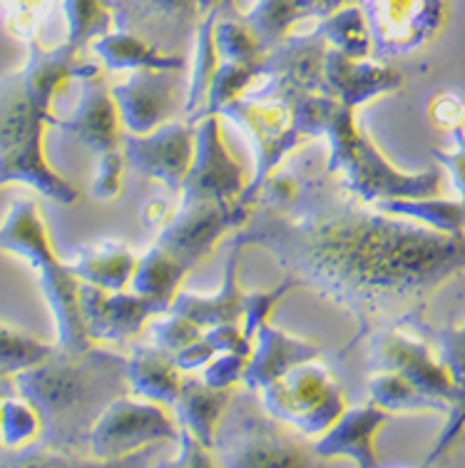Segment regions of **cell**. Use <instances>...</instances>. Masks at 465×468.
Returning a JSON list of instances; mask_svg holds the SVG:
<instances>
[{"label":"cell","instance_id":"13","mask_svg":"<svg viewBox=\"0 0 465 468\" xmlns=\"http://www.w3.org/2000/svg\"><path fill=\"white\" fill-rule=\"evenodd\" d=\"M10 384H13V381L8 378V374H3V371H0V394H5V391L10 388Z\"/></svg>","mask_w":465,"mask_h":468},{"label":"cell","instance_id":"4","mask_svg":"<svg viewBox=\"0 0 465 468\" xmlns=\"http://www.w3.org/2000/svg\"><path fill=\"white\" fill-rule=\"evenodd\" d=\"M376 37L386 48L408 50L443 23L446 0H374Z\"/></svg>","mask_w":465,"mask_h":468},{"label":"cell","instance_id":"3","mask_svg":"<svg viewBox=\"0 0 465 468\" xmlns=\"http://www.w3.org/2000/svg\"><path fill=\"white\" fill-rule=\"evenodd\" d=\"M45 120L48 115L27 98L20 72L0 82V182H30L45 195L68 202L75 199V189L45 165L40 144Z\"/></svg>","mask_w":465,"mask_h":468},{"label":"cell","instance_id":"8","mask_svg":"<svg viewBox=\"0 0 465 468\" xmlns=\"http://www.w3.org/2000/svg\"><path fill=\"white\" fill-rule=\"evenodd\" d=\"M65 13H68V23H70L72 48L80 46L90 36H95L102 23L108 20L102 0H65Z\"/></svg>","mask_w":465,"mask_h":468},{"label":"cell","instance_id":"12","mask_svg":"<svg viewBox=\"0 0 465 468\" xmlns=\"http://www.w3.org/2000/svg\"><path fill=\"white\" fill-rule=\"evenodd\" d=\"M456 137H458V150L450 154L436 153L440 163L446 165L448 170L453 172V177H456V185L460 189V195H463V207H465V135L460 127H456Z\"/></svg>","mask_w":465,"mask_h":468},{"label":"cell","instance_id":"2","mask_svg":"<svg viewBox=\"0 0 465 468\" xmlns=\"http://www.w3.org/2000/svg\"><path fill=\"white\" fill-rule=\"evenodd\" d=\"M0 247L30 260V264L37 270L40 284L58 316V329H60L65 349H88V326L78 304V287L72 282V274H68V270L60 267L50 252L43 219L33 202L18 199L10 207L5 222L0 225Z\"/></svg>","mask_w":465,"mask_h":468},{"label":"cell","instance_id":"11","mask_svg":"<svg viewBox=\"0 0 465 468\" xmlns=\"http://www.w3.org/2000/svg\"><path fill=\"white\" fill-rule=\"evenodd\" d=\"M3 5L8 8L10 27L18 36H30L40 10L48 8V0H3Z\"/></svg>","mask_w":465,"mask_h":468},{"label":"cell","instance_id":"10","mask_svg":"<svg viewBox=\"0 0 465 468\" xmlns=\"http://www.w3.org/2000/svg\"><path fill=\"white\" fill-rule=\"evenodd\" d=\"M78 270L82 271V274H88L90 280L100 282V284H122V280H125L127 274H130V270H132V260L127 257V254H117V257H112V252L110 254H102V257H90V260H85L78 267Z\"/></svg>","mask_w":465,"mask_h":468},{"label":"cell","instance_id":"9","mask_svg":"<svg viewBox=\"0 0 465 468\" xmlns=\"http://www.w3.org/2000/svg\"><path fill=\"white\" fill-rule=\"evenodd\" d=\"M440 346V361L446 364L453 384L465 399V326L463 329H446L436 336Z\"/></svg>","mask_w":465,"mask_h":468},{"label":"cell","instance_id":"5","mask_svg":"<svg viewBox=\"0 0 465 468\" xmlns=\"http://www.w3.org/2000/svg\"><path fill=\"white\" fill-rule=\"evenodd\" d=\"M50 354L48 344H40L36 339H30L26 334L8 329L0 324V371L3 374H18V371L33 367L40 359H45Z\"/></svg>","mask_w":465,"mask_h":468},{"label":"cell","instance_id":"1","mask_svg":"<svg viewBox=\"0 0 465 468\" xmlns=\"http://www.w3.org/2000/svg\"><path fill=\"white\" fill-rule=\"evenodd\" d=\"M358 207L332 199L291 219L279 209L249 225L251 242L267 244L287 267L304 274L364 322L413 314L430 294L465 271V232L421 217Z\"/></svg>","mask_w":465,"mask_h":468},{"label":"cell","instance_id":"7","mask_svg":"<svg viewBox=\"0 0 465 468\" xmlns=\"http://www.w3.org/2000/svg\"><path fill=\"white\" fill-rule=\"evenodd\" d=\"M329 36L339 43L349 55H366L371 46L366 20L361 16V10L346 8L329 20Z\"/></svg>","mask_w":465,"mask_h":468},{"label":"cell","instance_id":"6","mask_svg":"<svg viewBox=\"0 0 465 468\" xmlns=\"http://www.w3.org/2000/svg\"><path fill=\"white\" fill-rule=\"evenodd\" d=\"M40 431V416L30 404L5 401L0 406V441L8 446H20L30 441Z\"/></svg>","mask_w":465,"mask_h":468}]
</instances>
